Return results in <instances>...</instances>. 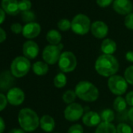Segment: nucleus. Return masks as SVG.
<instances>
[{
    "instance_id": "f257e3e1",
    "label": "nucleus",
    "mask_w": 133,
    "mask_h": 133,
    "mask_svg": "<svg viewBox=\"0 0 133 133\" xmlns=\"http://www.w3.org/2000/svg\"><path fill=\"white\" fill-rule=\"evenodd\" d=\"M95 69L96 72L105 78L116 75L119 70V63L113 55H100L96 60Z\"/></svg>"
},
{
    "instance_id": "f03ea898",
    "label": "nucleus",
    "mask_w": 133,
    "mask_h": 133,
    "mask_svg": "<svg viewBox=\"0 0 133 133\" xmlns=\"http://www.w3.org/2000/svg\"><path fill=\"white\" fill-rule=\"evenodd\" d=\"M18 122L24 131H34L40 124V118L37 113L30 108L21 109L18 114Z\"/></svg>"
},
{
    "instance_id": "7ed1b4c3",
    "label": "nucleus",
    "mask_w": 133,
    "mask_h": 133,
    "mask_svg": "<svg viewBox=\"0 0 133 133\" xmlns=\"http://www.w3.org/2000/svg\"><path fill=\"white\" fill-rule=\"evenodd\" d=\"M75 92L77 95V97L85 102L89 103L96 101L99 95L97 87L88 81L79 82L75 86Z\"/></svg>"
},
{
    "instance_id": "20e7f679",
    "label": "nucleus",
    "mask_w": 133,
    "mask_h": 133,
    "mask_svg": "<svg viewBox=\"0 0 133 133\" xmlns=\"http://www.w3.org/2000/svg\"><path fill=\"white\" fill-rule=\"evenodd\" d=\"M91 21L89 17L83 14H78L71 21V30L78 35H86L91 29Z\"/></svg>"
},
{
    "instance_id": "39448f33",
    "label": "nucleus",
    "mask_w": 133,
    "mask_h": 133,
    "mask_svg": "<svg viewBox=\"0 0 133 133\" xmlns=\"http://www.w3.org/2000/svg\"><path fill=\"white\" fill-rule=\"evenodd\" d=\"M31 69L30 60L25 56H19L16 57L10 66V72L15 78L24 77Z\"/></svg>"
},
{
    "instance_id": "423d86ee",
    "label": "nucleus",
    "mask_w": 133,
    "mask_h": 133,
    "mask_svg": "<svg viewBox=\"0 0 133 133\" xmlns=\"http://www.w3.org/2000/svg\"><path fill=\"white\" fill-rule=\"evenodd\" d=\"M77 64V57L72 52L65 51L61 53L58 61V66L63 73H70L74 71Z\"/></svg>"
},
{
    "instance_id": "0eeeda50",
    "label": "nucleus",
    "mask_w": 133,
    "mask_h": 133,
    "mask_svg": "<svg viewBox=\"0 0 133 133\" xmlns=\"http://www.w3.org/2000/svg\"><path fill=\"white\" fill-rule=\"evenodd\" d=\"M63 48V45L59 43L58 45H48L42 51V59L43 60L49 65H54L58 63L59 59L61 55V51Z\"/></svg>"
},
{
    "instance_id": "6e6552de",
    "label": "nucleus",
    "mask_w": 133,
    "mask_h": 133,
    "mask_svg": "<svg viewBox=\"0 0 133 133\" xmlns=\"http://www.w3.org/2000/svg\"><path fill=\"white\" fill-rule=\"evenodd\" d=\"M107 85L110 91L117 96L124 94L128 89V82L124 78L117 75L109 78Z\"/></svg>"
},
{
    "instance_id": "1a4fd4ad",
    "label": "nucleus",
    "mask_w": 133,
    "mask_h": 133,
    "mask_svg": "<svg viewBox=\"0 0 133 133\" xmlns=\"http://www.w3.org/2000/svg\"><path fill=\"white\" fill-rule=\"evenodd\" d=\"M63 114L66 121L71 122L77 121L83 117L84 109L81 104L78 103H73L65 108Z\"/></svg>"
},
{
    "instance_id": "9d476101",
    "label": "nucleus",
    "mask_w": 133,
    "mask_h": 133,
    "mask_svg": "<svg viewBox=\"0 0 133 133\" xmlns=\"http://www.w3.org/2000/svg\"><path fill=\"white\" fill-rule=\"evenodd\" d=\"M6 98L10 104L13 106H19L24 103L25 95L21 89L18 87H14L7 92Z\"/></svg>"
},
{
    "instance_id": "9b49d317",
    "label": "nucleus",
    "mask_w": 133,
    "mask_h": 133,
    "mask_svg": "<svg viewBox=\"0 0 133 133\" xmlns=\"http://www.w3.org/2000/svg\"><path fill=\"white\" fill-rule=\"evenodd\" d=\"M112 7L117 14L126 16L132 13L133 4L131 0H114Z\"/></svg>"
},
{
    "instance_id": "f8f14e48",
    "label": "nucleus",
    "mask_w": 133,
    "mask_h": 133,
    "mask_svg": "<svg viewBox=\"0 0 133 133\" xmlns=\"http://www.w3.org/2000/svg\"><path fill=\"white\" fill-rule=\"evenodd\" d=\"M90 31L92 32V35L95 38L101 39L107 37L109 32V28L105 22L101 21H96L92 23Z\"/></svg>"
},
{
    "instance_id": "ddd939ff",
    "label": "nucleus",
    "mask_w": 133,
    "mask_h": 133,
    "mask_svg": "<svg viewBox=\"0 0 133 133\" xmlns=\"http://www.w3.org/2000/svg\"><path fill=\"white\" fill-rule=\"evenodd\" d=\"M39 52L38 45L32 41L28 40L25 42L23 45V54L24 56L28 58V59H33L36 58Z\"/></svg>"
},
{
    "instance_id": "4468645a",
    "label": "nucleus",
    "mask_w": 133,
    "mask_h": 133,
    "mask_svg": "<svg viewBox=\"0 0 133 133\" xmlns=\"http://www.w3.org/2000/svg\"><path fill=\"white\" fill-rule=\"evenodd\" d=\"M41 33V26L36 22H31L26 24L23 28L22 34L24 38L28 39H32L39 35Z\"/></svg>"
},
{
    "instance_id": "2eb2a0df",
    "label": "nucleus",
    "mask_w": 133,
    "mask_h": 133,
    "mask_svg": "<svg viewBox=\"0 0 133 133\" xmlns=\"http://www.w3.org/2000/svg\"><path fill=\"white\" fill-rule=\"evenodd\" d=\"M101 117L100 114L95 111H89L85 114H84L82 117V122L87 127H96L98 126L102 121H101Z\"/></svg>"
},
{
    "instance_id": "dca6fc26",
    "label": "nucleus",
    "mask_w": 133,
    "mask_h": 133,
    "mask_svg": "<svg viewBox=\"0 0 133 133\" xmlns=\"http://www.w3.org/2000/svg\"><path fill=\"white\" fill-rule=\"evenodd\" d=\"M14 83V75L10 71H4L0 75V90L3 92H8L12 89Z\"/></svg>"
},
{
    "instance_id": "f3484780",
    "label": "nucleus",
    "mask_w": 133,
    "mask_h": 133,
    "mask_svg": "<svg viewBox=\"0 0 133 133\" xmlns=\"http://www.w3.org/2000/svg\"><path fill=\"white\" fill-rule=\"evenodd\" d=\"M18 3L19 2L17 0H2L1 6L5 13L8 14L9 15L14 16L21 12Z\"/></svg>"
},
{
    "instance_id": "a211bd4d",
    "label": "nucleus",
    "mask_w": 133,
    "mask_h": 133,
    "mask_svg": "<svg viewBox=\"0 0 133 133\" xmlns=\"http://www.w3.org/2000/svg\"><path fill=\"white\" fill-rule=\"evenodd\" d=\"M55 121L53 119L52 117H51L50 115H43L41 118H40V124L39 126L41 127V128L47 132H52L54 128H55Z\"/></svg>"
},
{
    "instance_id": "6ab92c4d",
    "label": "nucleus",
    "mask_w": 133,
    "mask_h": 133,
    "mask_svg": "<svg viewBox=\"0 0 133 133\" xmlns=\"http://www.w3.org/2000/svg\"><path fill=\"white\" fill-rule=\"evenodd\" d=\"M100 49L103 54L112 55L117 50V44L113 39L106 38L102 42Z\"/></svg>"
},
{
    "instance_id": "aec40b11",
    "label": "nucleus",
    "mask_w": 133,
    "mask_h": 133,
    "mask_svg": "<svg viewBox=\"0 0 133 133\" xmlns=\"http://www.w3.org/2000/svg\"><path fill=\"white\" fill-rule=\"evenodd\" d=\"M46 40L50 45H58L59 43H61L62 40V35L61 34L55 29L49 30L46 34Z\"/></svg>"
},
{
    "instance_id": "412c9836",
    "label": "nucleus",
    "mask_w": 133,
    "mask_h": 133,
    "mask_svg": "<svg viewBox=\"0 0 133 133\" xmlns=\"http://www.w3.org/2000/svg\"><path fill=\"white\" fill-rule=\"evenodd\" d=\"M33 72L38 76L45 75L49 71V66L45 62L37 61L32 65Z\"/></svg>"
},
{
    "instance_id": "4be33fe9",
    "label": "nucleus",
    "mask_w": 133,
    "mask_h": 133,
    "mask_svg": "<svg viewBox=\"0 0 133 133\" xmlns=\"http://www.w3.org/2000/svg\"><path fill=\"white\" fill-rule=\"evenodd\" d=\"M95 133H117V128L112 123L102 121L97 126Z\"/></svg>"
},
{
    "instance_id": "5701e85b",
    "label": "nucleus",
    "mask_w": 133,
    "mask_h": 133,
    "mask_svg": "<svg viewBox=\"0 0 133 133\" xmlns=\"http://www.w3.org/2000/svg\"><path fill=\"white\" fill-rule=\"evenodd\" d=\"M126 107H127L126 100L121 96H117L113 103V107L114 110H116L118 113H121L125 110Z\"/></svg>"
},
{
    "instance_id": "b1692460",
    "label": "nucleus",
    "mask_w": 133,
    "mask_h": 133,
    "mask_svg": "<svg viewBox=\"0 0 133 133\" xmlns=\"http://www.w3.org/2000/svg\"><path fill=\"white\" fill-rule=\"evenodd\" d=\"M66 82H68V78H66V75L63 72L57 74L53 79V84L55 87L58 89L63 88L66 85Z\"/></svg>"
},
{
    "instance_id": "393cba45",
    "label": "nucleus",
    "mask_w": 133,
    "mask_h": 133,
    "mask_svg": "<svg viewBox=\"0 0 133 133\" xmlns=\"http://www.w3.org/2000/svg\"><path fill=\"white\" fill-rule=\"evenodd\" d=\"M100 117L103 122H107V123H111L115 117L114 111L110 109L103 110L100 114Z\"/></svg>"
},
{
    "instance_id": "a878e982",
    "label": "nucleus",
    "mask_w": 133,
    "mask_h": 133,
    "mask_svg": "<svg viewBox=\"0 0 133 133\" xmlns=\"http://www.w3.org/2000/svg\"><path fill=\"white\" fill-rule=\"evenodd\" d=\"M77 97V95L75 93V91L73 90H68V91H66L63 96H62V99L63 101L66 103V104H71L75 102V99Z\"/></svg>"
},
{
    "instance_id": "bb28decb",
    "label": "nucleus",
    "mask_w": 133,
    "mask_h": 133,
    "mask_svg": "<svg viewBox=\"0 0 133 133\" xmlns=\"http://www.w3.org/2000/svg\"><path fill=\"white\" fill-rule=\"evenodd\" d=\"M57 28L61 31H68L71 29V21L68 19H61L57 23Z\"/></svg>"
},
{
    "instance_id": "cd10ccee",
    "label": "nucleus",
    "mask_w": 133,
    "mask_h": 133,
    "mask_svg": "<svg viewBox=\"0 0 133 133\" xmlns=\"http://www.w3.org/2000/svg\"><path fill=\"white\" fill-rule=\"evenodd\" d=\"M21 19L24 22L28 24V23H31V22H35L34 21L35 20V14L31 11H25V12H22V15H21Z\"/></svg>"
},
{
    "instance_id": "c85d7f7f",
    "label": "nucleus",
    "mask_w": 133,
    "mask_h": 133,
    "mask_svg": "<svg viewBox=\"0 0 133 133\" xmlns=\"http://www.w3.org/2000/svg\"><path fill=\"white\" fill-rule=\"evenodd\" d=\"M124 78L128 82V84L133 85V65L129 66L128 68L124 71Z\"/></svg>"
},
{
    "instance_id": "c756f323",
    "label": "nucleus",
    "mask_w": 133,
    "mask_h": 133,
    "mask_svg": "<svg viewBox=\"0 0 133 133\" xmlns=\"http://www.w3.org/2000/svg\"><path fill=\"white\" fill-rule=\"evenodd\" d=\"M18 6H19L20 11L25 12V11H28L31 10L32 4L30 0H21V1H19Z\"/></svg>"
},
{
    "instance_id": "7c9ffc66",
    "label": "nucleus",
    "mask_w": 133,
    "mask_h": 133,
    "mask_svg": "<svg viewBox=\"0 0 133 133\" xmlns=\"http://www.w3.org/2000/svg\"><path fill=\"white\" fill-rule=\"evenodd\" d=\"M117 133H132V129L131 126L125 123H120L117 126Z\"/></svg>"
},
{
    "instance_id": "2f4dec72",
    "label": "nucleus",
    "mask_w": 133,
    "mask_h": 133,
    "mask_svg": "<svg viewBox=\"0 0 133 133\" xmlns=\"http://www.w3.org/2000/svg\"><path fill=\"white\" fill-rule=\"evenodd\" d=\"M124 26L128 29V30H132L133 31V12L126 15L124 21Z\"/></svg>"
},
{
    "instance_id": "473e14b6",
    "label": "nucleus",
    "mask_w": 133,
    "mask_h": 133,
    "mask_svg": "<svg viewBox=\"0 0 133 133\" xmlns=\"http://www.w3.org/2000/svg\"><path fill=\"white\" fill-rule=\"evenodd\" d=\"M83 127L79 124H75L69 128L68 133H83Z\"/></svg>"
},
{
    "instance_id": "72a5a7b5",
    "label": "nucleus",
    "mask_w": 133,
    "mask_h": 133,
    "mask_svg": "<svg viewBox=\"0 0 133 133\" xmlns=\"http://www.w3.org/2000/svg\"><path fill=\"white\" fill-rule=\"evenodd\" d=\"M23 26L19 23H14L11 25L10 29L14 34H20L23 31Z\"/></svg>"
},
{
    "instance_id": "f704fd0d",
    "label": "nucleus",
    "mask_w": 133,
    "mask_h": 133,
    "mask_svg": "<svg viewBox=\"0 0 133 133\" xmlns=\"http://www.w3.org/2000/svg\"><path fill=\"white\" fill-rule=\"evenodd\" d=\"M8 103V100L6 98V96H5L3 93H0V111L3 110Z\"/></svg>"
},
{
    "instance_id": "c9c22d12",
    "label": "nucleus",
    "mask_w": 133,
    "mask_h": 133,
    "mask_svg": "<svg viewBox=\"0 0 133 133\" xmlns=\"http://www.w3.org/2000/svg\"><path fill=\"white\" fill-rule=\"evenodd\" d=\"M114 0H96L97 5L101 8H106L113 4Z\"/></svg>"
},
{
    "instance_id": "e433bc0d",
    "label": "nucleus",
    "mask_w": 133,
    "mask_h": 133,
    "mask_svg": "<svg viewBox=\"0 0 133 133\" xmlns=\"http://www.w3.org/2000/svg\"><path fill=\"white\" fill-rule=\"evenodd\" d=\"M125 100H126V103H127L128 105H129L131 107H133V91L129 92L126 95Z\"/></svg>"
},
{
    "instance_id": "4c0bfd02",
    "label": "nucleus",
    "mask_w": 133,
    "mask_h": 133,
    "mask_svg": "<svg viewBox=\"0 0 133 133\" xmlns=\"http://www.w3.org/2000/svg\"><path fill=\"white\" fill-rule=\"evenodd\" d=\"M6 39V33L1 27H0V43L3 42Z\"/></svg>"
},
{
    "instance_id": "58836bf2",
    "label": "nucleus",
    "mask_w": 133,
    "mask_h": 133,
    "mask_svg": "<svg viewBox=\"0 0 133 133\" xmlns=\"http://www.w3.org/2000/svg\"><path fill=\"white\" fill-rule=\"evenodd\" d=\"M125 59L131 63H133V51H128L125 54Z\"/></svg>"
},
{
    "instance_id": "ea45409f",
    "label": "nucleus",
    "mask_w": 133,
    "mask_h": 133,
    "mask_svg": "<svg viewBox=\"0 0 133 133\" xmlns=\"http://www.w3.org/2000/svg\"><path fill=\"white\" fill-rule=\"evenodd\" d=\"M5 19H6V13L2 8H0V24H2L4 22Z\"/></svg>"
},
{
    "instance_id": "a19ab883",
    "label": "nucleus",
    "mask_w": 133,
    "mask_h": 133,
    "mask_svg": "<svg viewBox=\"0 0 133 133\" xmlns=\"http://www.w3.org/2000/svg\"><path fill=\"white\" fill-rule=\"evenodd\" d=\"M6 124L4 122V120L2 117H0V133H3L5 130Z\"/></svg>"
},
{
    "instance_id": "79ce46f5",
    "label": "nucleus",
    "mask_w": 133,
    "mask_h": 133,
    "mask_svg": "<svg viewBox=\"0 0 133 133\" xmlns=\"http://www.w3.org/2000/svg\"><path fill=\"white\" fill-rule=\"evenodd\" d=\"M128 119L131 122H133V107H131L128 110Z\"/></svg>"
},
{
    "instance_id": "37998d69",
    "label": "nucleus",
    "mask_w": 133,
    "mask_h": 133,
    "mask_svg": "<svg viewBox=\"0 0 133 133\" xmlns=\"http://www.w3.org/2000/svg\"><path fill=\"white\" fill-rule=\"evenodd\" d=\"M9 133H25L24 131L21 128H14L9 131Z\"/></svg>"
},
{
    "instance_id": "c03bdc74",
    "label": "nucleus",
    "mask_w": 133,
    "mask_h": 133,
    "mask_svg": "<svg viewBox=\"0 0 133 133\" xmlns=\"http://www.w3.org/2000/svg\"><path fill=\"white\" fill-rule=\"evenodd\" d=\"M55 133H59V132H55Z\"/></svg>"
},
{
    "instance_id": "a18cd8bd",
    "label": "nucleus",
    "mask_w": 133,
    "mask_h": 133,
    "mask_svg": "<svg viewBox=\"0 0 133 133\" xmlns=\"http://www.w3.org/2000/svg\"><path fill=\"white\" fill-rule=\"evenodd\" d=\"M132 133H133V132H132Z\"/></svg>"
}]
</instances>
